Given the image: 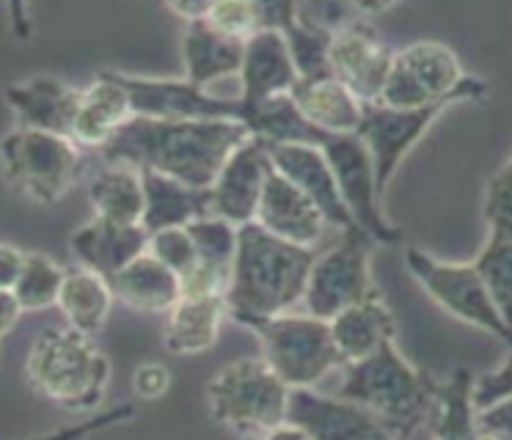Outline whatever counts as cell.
I'll list each match as a JSON object with an SVG mask.
<instances>
[{
    "instance_id": "f1b7e54d",
    "label": "cell",
    "mask_w": 512,
    "mask_h": 440,
    "mask_svg": "<svg viewBox=\"0 0 512 440\" xmlns=\"http://www.w3.org/2000/svg\"><path fill=\"white\" fill-rule=\"evenodd\" d=\"M331 333H334L336 350L347 366L394 341L397 325H394V314L389 306L375 295L331 319Z\"/></svg>"
},
{
    "instance_id": "603a6c76",
    "label": "cell",
    "mask_w": 512,
    "mask_h": 440,
    "mask_svg": "<svg viewBox=\"0 0 512 440\" xmlns=\"http://www.w3.org/2000/svg\"><path fill=\"white\" fill-rule=\"evenodd\" d=\"M471 391L474 374L468 369H457L446 383H430V402L419 421L430 440H488L477 427V407Z\"/></svg>"
},
{
    "instance_id": "6da1fadb",
    "label": "cell",
    "mask_w": 512,
    "mask_h": 440,
    "mask_svg": "<svg viewBox=\"0 0 512 440\" xmlns=\"http://www.w3.org/2000/svg\"><path fill=\"white\" fill-rule=\"evenodd\" d=\"M251 138L243 121H160L133 119L116 132L102 160L130 165L177 179L196 190H210L229 154Z\"/></svg>"
},
{
    "instance_id": "d590c367",
    "label": "cell",
    "mask_w": 512,
    "mask_h": 440,
    "mask_svg": "<svg viewBox=\"0 0 512 440\" xmlns=\"http://www.w3.org/2000/svg\"><path fill=\"white\" fill-rule=\"evenodd\" d=\"M146 251L155 256L157 262H163L177 275L179 284L182 278H188L196 264H199V256H196V245L190 240L188 229H166L157 231V234H149V248Z\"/></svg>"
},
{
    "instance_id": "8992f818",
    "label": "cell",
    "mask_w": 512,
    "mask_h": 440,
    "mask_svg": "<svg viewBox=\"0 0 512 440\" xmlns=\"http://www.w3.org/2000/svg\"><path fill=\"white\" fill-rule=\"evenodd\" d=\"M488 97V83L463 72L457 53L444 42H413L394 53L378 105L416 110L446 99L474 102Z\"/></svg>"
},
{
    "instance_id": "30bf717a",
    "label": "cell",
    "mask_w": 512,
    "mask_h": 440,
    "mask_svg": "<svg viewBox=\"0 0 512 440\" xmlns=\"http://www.w3.org/2000/svg\"><path fill=\"white\" fill-rule=\"evenodd\" d=\"M334 171L336 187L342 193L350 218L358 229L367 234L372 242L394 245L400 242L402 231L391 223L380 209L378 182H375V165L369 157L367 146L361 143L356 132L350 135H325L317 130L314 143Z\"/></svg>"
},
{
    "instance_id": "7a4b0ae2",
    "label": "cell",
    "mask_w": 512,
    "mask_h": 440,
    "mask_svg": "<svg viewBox=\"0 0 512 440\" xmlns=\"http://www.w3.org/2000/svg\"><path fill=\"white\" fill-rule=\"evenodd\" d=\"M314 259V248L279 240L256 223L240 226L226 289L229 317L243 325L248 319L290 314V308L303 303Z\"/></svg>"
},
{
    "instance_id": "e575fe53",
    "label": "cell",
    "mask_w": 512,
    "mask_h": 440,
    "mask_svg": "<svg viewBox=\"0 0 512 440\" xmlns=\"http://www.w3.org/2000/svg\"><path fill=\"white\" fill-rule=\"evenodd\" d=\"M201 20L234 42H248L265 31V11L256 0H207Z\"/></svg>"
},
{
    "instance_id": "b9f144b4",
    "label": "cell",
    "mask_w": 512,
    "mask_h": 440,
    "mask_svg": "<svg viewBox=\"0 0 512 440\" xmlns=\"http://www.w3.org/2000/svg\"><path fill=\"white\" fill-rule=\"evenodd\" d=\"M23 248H17L12 242H0V289H14L20 281V273L25 267Z\"/></svg>"
},
{
    "instance_id": "74e56055",
    "label": "cell",
    "mask_w": 512,
    "mask_h": 440,
    "mask_svg": "<svg viewBox=\"0 0 512 440\" xmlns=\"http://www.w3.org/2000/svg\"><path fill=\"white\" fill-rule=\"evenodd\" d=\"M133 416H135V407L127 402V405H116L111 407V410H102L100 416L83 418V421H78V424L53 429V432H45V435H36V438H28V440H86L91 438V435H97V432L119 427V424L130 421Z\"/></svg>"
},
{
    "instance_id": "3957f363",
    "label": "cell",
    "mask_w": 512,
    "mask_h": 440,
    "mask_svg": "<svg viewBox=\"0 0 512 440\" xmlns=\"http://www.w3.org/2000/svg\"><path fill=\"white\" fill-rule=\"evenodd\" d=\"M113 377L108 352L100 350L94 336L61 325L45 328L31 344L25 358V380L47 402L89 413L100 407Z\"/></svg>"
},
{
    "instance_id": "7bdbcfd3",
    "label": "cell",
    "mask_w": 512,
    "mask_h": 440,
    "mask_svg": "<svg viewBox=\"0 0 512 440\" xmlns=\"http://www.w3.org/2000/svg\"><path fill=\"white\" fill-rule=\"evenodd\" d=\"M23 314V306H20V300L14 297L12 289H0V339L20 322Z\"/></svg>"
},
{
    "instance_id": "1f68e13d",
    "label": "cell",
    "mask_w": 512,
    "mask_h": 440,
    "mask_svg": "<svg viewBox=\"0 0 512 440\" xmlns=\"http://www.w3.org/2000/svg\"><path fill=\"white\" fill-rule=\"evenodd\" d=\"M64 275H67V270L56 259H50L47 253L28 251L20 281L12 292L20 300L23 311H45V308L58 306Z\"/></svg>"
},
{
    "instance_id": "2e32d148",
    "label": "cell",
    "mask_w": 512,
    "mask_h": 440,
    "mask_svg": "<svg viewBox=\"0 0 512 440\" xmlns=\"http://www.w3.org/2000/svg\"><path fill=\"white\" fill-rule=\"evenodd\" d=\"M273 163H270L268 143L259 138L243 141L229 160L223 163L221 174L215 176L210 187V215L221 218L232 226H248L256 220V209L265 193Z\"/></svg>"
},
{
    "instance_id": "4fadbf2b",
    "label": "cell",
    "mask_w": 512,
    "mask_h": 440,
    "mask_svg": "<svg viewBox=\"0 0 512 440\" xmlns=\"http://www.w3.org/2000/svg\"><path fill=\"white\" fill-rule=\"evenodd\" d=\"M457 105V99H446L438 105L416 110H397L386 105H364V116L358 124L356 135L367 146L372 165H375V182H378L380 201L386 198L391 176L397 174L402 160L411 154L416 143L422 141L424 132L430 130L438 116Z\"/></svg>"
},
{
    "instance_id": "277c9868",
    "label": "cell",
    "mask_w": 512,
    "mask_h": 440,
    "mask_svg": "<svg viewBox=\"0 0 512 440\" xmlns=\"http://www.w3.org/2000/svg\"><path fill=\"white\" fill-rule=\"evenodd\" d=\"M345 377L339 385L342 399L367 407L375 416L389 421L391 427L408 438L419 427L427 402H430V383L422 372L402 358L397 344L389 341L378 352L356 363L342 366Z\"/></svg>"
},
{
    "instance_id": "9a60e30c",
    "label": "cell",
    "mask_w": 512,
    "mask_h": 440,
    "mask_svg": "<svg viewBox=\"0 0 512 440\" xmlns=\"http://www.w3.org/2000/svg\"><path fill=\"white\" fill-rule=\"evenodd\" d=\"M391 61L394 50L380 39L372 20H358L331 36L328 75L336 77L361 105H378Z\"/></svg>"
},
{
    "instance_id": "7c38bea8",
    "label": "cell",
    "mask_w": 512,
    "mask_h": 440,
    "mask_svg": "<svg viewBox=\"0 0 512 440\" xmlns=\"http://www.w3.org/2000/svg\"><path fill=\"white\" fill-rule=\"evenodd\" d=\"M119 86L127 91L133 116L160 121H243L248 110L240 97H218L207 88L188 83L185 77H138L113 72Z\"/></svg>"
},
{
    "instance_id": "d6986e66",
    "label": "cell",
    "mask_w": 512,
    "mask_h": 440,
    "mask_svg": "<svg viewBox=\"0 0 512 440\" xmlns=\"http://www.w3.org/2000/svg\"><path fill=\"white\" fill-rule=\"evenodd\" d=\"M254 223L279 240L301 245V248H314V251L323 242L325 231L331 229L317 204L303 196L301 190L292 185L287 176H281L276 168L270 171L268 182H265V193L256 209Z\"/></svg>"
},
{
    "instance_id": "ee69618b",
    "label": "cell",
    "mask_w": 512,
    "mask_h": 440,
    "mask_svg": "<svg viewBox=\"0 0 512 440\" xmlns=\"http://www.w3.org/2000/svg\"><path fill=\"white\" fill-rule=\"evenodd\" d=\"M243 440H309L303 435L301 429H295L292 424H281V427L270 429L265 435H254V438H243Z\"/></svg>"
},
{
    "instance_id": "cb8c5ba5",
    "label": "cell",
    "mask_w": 512,
    "mask_h": 440,
    "mask_svg": "<svg viewBox=\"0 0 512 440\" xmlns=\"http://www.w3.org/2000/svg\"><path fill=\"white\" fill-rule=\"evenodd\" d=\"M290 99L303 121L325 135H350L364 116V105L331 75L298 80Z\"/></svg>"
},
{
    "instance_id": "8d00e7d4",
    "label": "cell",
    "mask_w": 512,
    "mask_h": 440,
    "mask_svg": "<svg viewBox=\"0 0 512 440\" xmlns=\"http://www.w3.org/2000/svg\"><path fill=\"white\" fill-rule=\"evenodd\" d=\"M485 220L490 226V237L512 240V160L490 176L485 190Z\"/></svg>"
},
{
    "instance_id": "ba28073f",
    "label": "cell",
    "mask_w": 512,
    "mask_h": 440,
    "mask_svg": "<svg viewBox=\"0 0 512 440\" xmlns=\"http://www.w3.org/2000/svg\"><path fill=\"white\" fill-rule=\"evenodd\" d=\"M243 328L262 341L265 361L290 388H314L325 374L345 366L336 350L331 322L309 314L248 319Z\"/></svg>"
},
{
    "instance_id": "60d3db41",
    "label": "cell",
    "mask_w": 512,
    "mask_h": 440,
    "mask_svg": "<svg viewBox=\"0 0 512 440\" xmlns=\"http://www.w3.org/2000/svg\"><path fill=\"white\" fill-rule=\"evenodd\" d=\"M477 427L485 435H499V438H512V396L501 399L496 405L477 410Z\"/></svg>"
},
{
    "instance_id": "f546056e",
    "label": "cell",
    "mask_w": 512,
    "mask_h": 440,
    "mask_svg": "<svg viewBox=\"0 0 512 440\" xmlns=\"http://www.w3.org/2000/svg\"><path fill=\"white\" fill-rule=\"evenodd\" d=\"M113 300L116 297H113L111 281L78 264V267H69L64 275L58 308L69 328L80 330L86 336H97L108 325Z\"/></svg>"
},
{
    "instance_id": "5b68a950",
    "label": "cell",
    "mask_w": 512,
    "mask_h": 440,
    "mask_svg": "<svg viewBox=\"0 0 512 440\" xmlns=\"http://www.w3.org/2000/svg\"><path fill=\"white\" fill-rule=\"evenodd\" d=\"M290 391L265 358H240L212 377L207 399L212 418L221 427L254 438L287 424Z\"/></svg>"
},
{
    "instance_id": "ab89813d",
    "label": "cell",
    "mask_w": 512,
    "mask_h": 440,
    "mask_svg": "<svg viewBox=\"0 0 512 440\" xmlns=\"http://www.w3.org/2000/svg\"><path fill=\"white\" fill-rule=\"evenodd\" d=\"M133 394L146 402H157L171 391V372H168L166 363H141L133 372Z\"/></svg>"
},
{
    "instance_id": "ac0fdd59",
    "label": "cell",
    "mask_w": 512,
    "mask_h": 440,
    "mask_svg": "<svg viewBox=\"0 0 512 440\" xmlns=\"http://www.w3.org/2000/svg\"><path fill=\"white\" fill-rule=\"evenodd\" d=\"M3 99L12 108L17 127L64 135V138L72 135L80 88L69 86L53 75H31L6 86Z\"/></svg>"
},
{
    "instance_id": "f35d334b",
    "label": "cell",
    "mask_w": 512,
    "mask_h": 440,
    "mask_svg": "<svg viewBox=\"0 0 512 440\" xmlns=\"http://www.w3.org/2000/svg\"><path fill=\"white\" fill-rule=\"evenodd\" d=\"M510 396H512V347L501 369L485 374V377H474V391H471V399H474V407H477V410H485V407L496 405V402H501V399H510Z\"/></svg>"
},
{
    "instance_id": "8fae6325",
    "label": "cell",
    "mask_w": 512,
    "mask_h": 440,
    "mask_svg": "<svg viewBox=\"0 0 512 440\" xmlns=\"http://www.w3.org/2000/svg\"><path fill=\"white\" fill-rule=\"evenodd\" d=\"M369 245L372 240L364 231H347L334 248L317 253L303 295L309 317L331 322L347 308L378 295L369 275Z\"/></svg>"
},
{
    "instance_id": "7402d4cb",
    "label": "cell",
    "mask_w": 512,
    "mask_h": 440,
    "mask_svg": "<svg viewBox=\"0 0 512 440\" xmlns=\"http://www.w3.org/2000/svg\"><path fill=\"white\" fill-rule=\"evenodd\" d=\"M130 119H133V105L127 91L119 86L113 72H102L94 83L80 88V105L69 141L78 149L102 152Z\"/></svg>"
},
{
    "instance_id": "5bb4252c",
    "label": "cell",
    "mask_w": 512,
    "mask_h": 440,
    "mask_svg": "<svg viewBox=\"0 0 512 440\" xmlns=\"http://www.w3.org/2000/svg\"><path fill=\"white\" fill-rule=\"evenodd\" d=\"M287 424L309 440H400L389 421L342 396H323L314 388H292Z\"/></svg>"
},
{
    "instance_id": "484cf974",
    "label": "cell",
    "mask_w": 512,
    "mask_h": 440,
    "mask_svg": "<svg viewBox=\"0 0 512 440\" xmlns=\"http://www.w3.org/2000/svg\"><path fill=\"white\" fill-rule=\"evenodd\" d=\"M144 179V220L146 234L166 229H185L193 220L210 215V190H196L171 176L141 171Z\"/></svg>"
},
{
    "instance_id": "d6a6232c",
    "label": "cell",
    "mask_w": 512,
    "mask_h": 440,
    "mask_svg": "<svg viewBox=\"0 0 512 440\" xmlns=\"http://www.w3.org/2000/svg\"><path fill=\"white\" fill-rule=\"evenodd\" d=\"M477 270L488 289L493 306L512 333V240L510 237H488L485 248L477 256Z\"/></svg>"
},
{
    "instance_id": "f6af8a7d",
    "label": "cell",
    "mask_w": 512,
    "mask_h": 440,
    "mask_svg": "<svg viewBox=\"0 0 512 440\" xmlns=\"http://www.w3.org/2000/svg\"><path fill=\"white\" fill-rule=\"evenodd\" d=\"M488 440H496V438H493V435H488Z\"/></svg>"
},
{
    "instance_id": "d4e9b609",
    "label": "cell",
    "mask_w": 512,
    "mask_h": 440,
    "mask_svg": "<svg viewBox=\"0 0 512 440\" xmlns=\"http://www.w3.org/2000/svg\"><path fill=\"white\" fill-rule=\"evenodd\" d=\"M245 44L226 39L212 31L204 20H193L185 25L182 33V64L185 80L193 86L207 88L226 77H240L243 69Z\"/></svg>"
},
{
    "instance_id": "e0dca14e",
    "label": "cell",
    "mask_w": 512,
    "mask_h": 440,
    "mask_svg": "<svg viewBox=\"0 0 512 440\" xmlns=\"http://www.w3.org/2000/svg\"><path fill=\"white\" fill-rule=\"evenodd\" d=\"M268 149L273 168L281 176H287L309 201L317 204V209L328 220V226H336L345 234L347 231H361L350 218L342 193L336 187L334 171L317 146H312V143H276Z\"/></svg>"
},
{
    "instance_id": "836d02e7",
    "label": "cell",
    "mask_w": 512,
    "mask_h": 440,
    "mask_svg": "<svg viewBox=\"0 0 512 440\" xmlns=\"http://www.w3.org/2000/svg\"><path fill=\"white\" fill-rule=\"evenodd\" d=\"M190 240L196 245L199 267L215 270V273L232 275L234 253H237V226L221 218H199L185 226Z\"/></svg>"
},
{
    "instance_id": "bcb514c9",
    "label": "cell",
    "mask_w": 512,
    "mask_h": 440,
    "mask_svg": "<svg viewBox=\"0 0 512 440\" xmlns=\"http://www.w3.org/2000/svg\"><path fill=\"white\" fill-rule=\"evenodd\" d=\"M400 440H405V438H400Z\"/></svg>"
},
{
    "instance_id": "83f0119b",
    "label": "cell",
    "mask_w": 512,
    "mask_h": 440,
    "mask_svg": "<svg viewBox=\"0 0 512 440\" xmlns=\"http://www.w3.org/2000/svg\"><path fill=\"white\" fill-rule=\"evenodd\" d=\"M226 317V297H179L168 311L163 344L174 355H201L218 344Z\"/></svg>"
},
{
    "instance_id": "ffe728a7",
    "label": "cell",
    "mask_w": 512,
    "mask_h": 440,
    "mask_svg": "<svg viewBox=\"0 0 512 440\" xmlns=\"http://www.w3.org/2000/svg\"><path fill=\"white\" fill-rule=\"evenodd\" d=\"M295 83L298 69L292 64L290 47L281 31H259L254 39L245 42L240 69V102L245 110L265 105L276 97H287Z\"/></svg>"
},
{
    "instance_id": "52a82bcc",
    "label": "cell",
    "mask_w": 512,
    "mask_h": 440,
    "mask_svg": "<svg viewBox=\"0 0 512 440\" xmlns=\"http://www.w3.org/2000/svg\"><path fill=\"white\" fill-rule=\"evenodd\" d=\"M80 149L64 135L14 127L0 138L6 185L36 207H53L75 185Z\"/></svg>"
},
{
    "instance_id": "4dcf8cb0",
    "label": "cell",
    "mask_w": 512,
    "mask_h": 440,
    "mask_svg": "<svg viewBox=\"0 0 512 440\" xmlns=\"http://www.w3.org/2000/svg\"><path fill=\"white\" fill-rule=\"evenodd\" d=\"M89 201L94 218L122 223V226H141L144 220V179L141 171L130 165L105 163L89 185Z\"/></svg>"
},
{
    "instance_id": "4316f807",
    "label": "cell",
    "mask_w": 512,
    "mask_h": 440,
    "mask_svg": "<svg viewBox=\"0 0 512 440\" xmlns=\"http://www.w3.org/2000/svg\"><path fill=\"white\" fill-rule=\"evenodd\" d=\"M116 300L141 314H168L182 297V284L166 264L157 262L152 253H141L133 264L111 278Z\"/></svg>"
},
{
    "instance_id": "44dd1931",
    "label": "cell",
    "mask_w": 512,
    "mask_h": 440,
    "mask_svg": "<svg viewBox=\"0 0 512 440\" xmlns=\"http://www.w3.org/2000/svg\"><path fill=\"white\" fill-rule=\"evenodd\" d=\"M149 248V234L144 226H122L111 220L91 218L69 237V251L78 259L80 267L102 275L111 281L122 273L127 264H133Z\"/></svg>"
},
{
    "instance_id": "9c48e42d",
    "label": "cell",
    "mask_w": 512,
    "mask_h": 440,
    "mask_svg": "<svg viewBox=\"0 0 512 440\" xmlns=\"http://www.w3.org/2000/svg\"><path fill=\"white\" fill-rule=\"evenodd\" d=\"M405 264H408L413 278L424 286V292L433 297L446 314H452L466 325L485 330L490 336L504 341L507 347H512V333L493 306L477 264L441 262L422 248H408Z\"/></svg>"
}]
</instances>
